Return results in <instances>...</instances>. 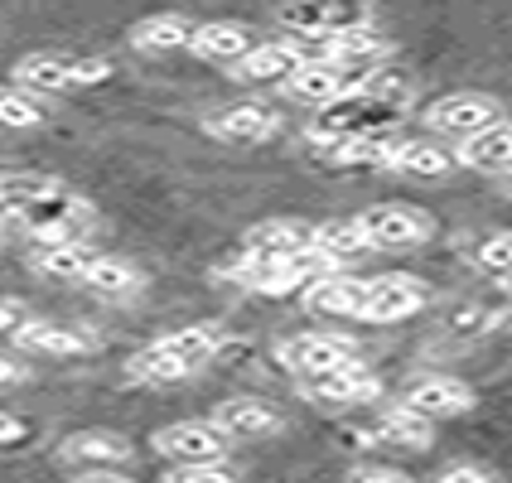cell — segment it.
I'll use <instances>...</instances> for the list:
<instances>
[{
	"mask_svg": "<svg viewBox=\"0 0 512 483\" xmlns=\"http://www.w3.org/2000/svg\"><path fill=\"white\" fill-rule=\"evenodd\" d=\"M406 107H411V102H397V97H387V92H372L368 83H358L314 112L310 136H314V145H339V141H353V136L397 131V121L406 116Z\"/></svg>",
	"mask_w": 512,
	"mask_h": 483,
	"instance_id": "cell-1",
	"label": "cell"
},
{
	"mask_svg": "<svg viewBox=\"0 0 512 483\" xmlns=\"http://www.w3.org/2000/svg\"><path fill=\"white\" fill-rule=\"evenodd\" d=\"M20 223L34 232V242H83L78 232L92 223V203L78 199V194L63 189V184H49V189L20 213Z\"/></svg>",
	"mask_w": 512,
	"mask_h": 483,
	"instance_id": "cell-2",
	"label": "cell"
},
{
	"mask_svg": "<svg viewBox=\"0 0 512 483\" xmlns=\"http://www.w3.org/2000/svg\"><path fill=\"white\" fill-rule=\"evenodd\" d=\"M290 34H305V39H334L348 29L368 25V0H285L281 15H276Z\"/></svg>",
	"mask_w": 512,
	"mask_h": 483,
	"instance_id": "cell-3",
	"label": "cell"
},
{
	"mask_svg": "<svg viewBox=\"0 0 512 483\" xmlns=\"http://www.w3.org/2000/svg\"><path fill=\"white\" fill-rule=\"evenodd\" d=\"M358 223L368 232L372 252H401V247H421L435 223L426 208L416 203H372L368 213H358Z\"/></svg>",
	"mask_w": 512,
	"mask_h": 483,
	"instance_id": "cell-4",
	"label": "cell"
},
{
	"mask_svg": "<svg viewBox=\"0 0 512 483\" xmlns=\"http://www.w3.org/2000/svg\"><path fill=\"white\" fill-rule=\"evenodd\" d=\"M155 455L170 459V464H213V459L228 455V435L213 426V421H174L160 426L150 435Z\"/></svg>",
	"mask_w": 512,
	"mask_h": 483,
	"instance_id": "cell-5",
	"label": "cell"
},
{
	"mask_svg": "<svg viewBox=\"0 0 512 483\" xmlns=\"http://www.w3.org/2000/svg\"><path fill=\"white\" fill-rule=\"evenodd\" d=\"M276 358L295 377H314V372H334V368H353L358 363V348L339 334H290L276 343Z\"/></svg>",
	"mask_w": 512,
	"mask_h": 483,
	"instance_id": "cell-6",
	"label": "cell"
},
{
	"mask_svg": "<svg viewBox=\"0 0 512 483\" xmlns=\"http://www.w3.org/2000/svg\"><path fill=\"white\" fill-rule=\"evenodd\" d=\"M430 290L426 281H416V276H372L368 281V300H363V324H397V319H411L416 310H426Z\"/></svg>",
	"mask_w": 512,
	"mask_h": 483,
	"instance_id": "cell-7",
	"label": "cell"
},
{
	"mask_svg": "<svg viewBox=\"0 0 512 483\" xmlns=\"http://www.w3.org/2000/svg\"><path fill=\"white\" fill-rule=\"evenodd\" d=\"M430 131H440V136H474V131H484L493 121H503V107L488 97V92H450V97H440L435 107L426 112Z\"/></svg>",
	"mask_w": 512,
	"mask_h": 483,
	"instance_id": "cell-8",
	"label": "cell"
},
{
	"mask_svg": "<svg viewBox=\"0 0 512 483\" xmlns=\"http://www.w3.org/2000/svg\"><path fill=\"white\" fill-rule=\"evenodd\" d=\"M203 126H208V136H218V141L261 145V141H271V136L281 131V112L266 107V102H232V107L208 116Z\"/></svg>",
	"mask_w": 512,
	"mask_h": 483,
	"instance_id": "cell-9",
	"label": "cell"
},
{
	"mask_svg": "<svg viewBox=\"0 0 512 483\" xmlns=\"http://www.w3.org/2000/svg\"><path fill=\"white\" fill-rule=\"evenodd\" d=\"M208 421L228 435V445H232V440H266V435H281V426H285L281 411H276L271 401H261V397H228V401H218Z\"/></svg>",
	"mask_w": 512,
	"mask_h": 483,
	"instance_id": "cell-10",
	"label": "cell"
},
{
	"mask_svg": "<svg viewBox=\"0 0 512 483\" xmlns=\"http://www.w3.org/2000/svg\"><path fill=\"white\" fill-rule=\"evenodd\" d=\"M300 397L310 401H339V406H368V401L382 397V382L372 377L363 363L353 368H334V372H314V377H300Z\"/></svg>",
	"mask_w": 512,
	"mask_h": 483,
	"instance_id": "cell-11",
	"label": "cell"
},
{
	"mask_svg": "<svg viewBox=\"0 0 512 483\" xmlns=\"http://www.w3.org/2000/svg\"><path fill=\"white\" fill-rule=\"evenodd\" d=\"M382 54H387V39L372 25H358V29H348V34H334V39L319 44V63L339 68L348 78H368Z\"/></svg>",
	"mask_w": 512,
	"mask_h": 483,
	"instance_id": "cell-12",
	"label": "cell"
},
{
	"mask_svg": "<svg viewBox=\"0 0 512 483\" xmlns=\"http://www.w3.org/2000/svg\"><path fill=\"white\" fill-rule=\"evenodd\" d=\"M401 406L421 411L426 421H450V416L474 411V387H464L459 377H421V382L406 387Z\"/></svg>",
	"mask_w": 512,
	"mask_h": 483,
	"instance_id": "cell-13",
	"label": "cell"
},
{
	"mask_svg": "<svg viewBox=\"0 0 512 483\" xmlns=\"http://www.w3.org/2000/svg\"><path fill=\"white\" fill-rule=\"evenodd\" d=\"M10 339H15L20 353H44V358H83V353L97 348L92 334L68 329V324H49V319H25Z\"/></svg>",
	"mask_w": 512,
	"mask_h": 483,
	"instance_id": "cell-14",
	"label": "cell"
},
{
	"mask_svg": "<svg viewBox=\"0 0 512 483\" xmlns=\"http://www.w3.org/2000/svg\"><path fill=\"white\" fill-rule=\"evenodd\" d=\"M363 78H348L339 68H329V63H319V58H305L290 78H285V97H295V102H305V107H324V102H334L343 97L348 87H358Z\"/></svg>",
	"mask_w": 512,
	"mask_h": 483,
	"instance_id": "cell-15",
	"label": "cell"
},
{
	"mask_svg": "<svg viewBox=\"0 0 512 483\" xmlns=\"http://www.w3.org/2000/svg\"><path fill=\"white\" fill-rule=\"evenodd\" d=\"M459 165L469 170H484V174H512V121H493L484 131L464 136L455 150Z\"/></svg>",
	"mask_w": 512,
	"mask_h": 483,
	"instance_id": "cell-16",
	"label": "cell"
},
{
	"mask_svg": "<svg viewBox=\"0 0 512 483\" xmlns=\"http://www.w3.org/2000/svg\"><path fill=\"white\" fill-rule=\"evenodd\" d=\"M300 63H305V54L295 44H252L228 68H232V78H242V83H285Z\"/></svg>",
	"mask_w": 512,
	"mask_h": 483,
	"instance_id": "cell-17",
	"label": "cell"
},
{
	"mask_svg": "<svg viewBox=\"0 0 512 483\" xmlns=\"http://www.w3.org/2000/svg\"><path fill=\"white\" fill-rule=\"evenodd\" d=\"M58 455L68 459V464H87V469H112V464H126V459H131V445H126V435H116V430H73V435L58 445Z\"/></svg>",
	"mask_w": 512,
	"mask_h": 483,
	"instance_id": "cell-18",
	"label": "cell"
},
{
	"mask_svg": "<svg viewBox=\"0 0 512 483\" xmlns=\"http://www.w3.org/2000/svg\"><path fill=\"white\" fill-rule=\"evenodd\" d=\"M363 300H368V281H353V276H324L305 290V310L334 314V319H358Z\"/></svg>",
	"mask_w": 512,
	"mask_h": 483,
	"instance_id": "cell-19",
	"label": "cell"
},
{
	"mask_svg": "<svg viewBox=\"0 0 512 483\" xmlns=\"http://www.w3.org/2000/svg\"><path fill=\"white\" fill-rule=\"evenodd\" d=\"M73 63L78 58L68 54H25L15 63V87H25L34 97H49V92H63V87H78L73 83Z\"/></svg>",
	"mask_w": 512,
	"mask_h": 483,
	"instance_id": "cell-20",
	"label": "cell"
},
{
	"mask_svg": "<svg viewBox=\"0 0 512 483\" xmlns=\"http://www.w3.org/2000/svg\"><path fill=\"white\" fill-rule=\"evenodd\" d=\"M92 256L97 252L87 242H39L29 252V266H34V276H49V281H83Z\"/></svg>",
	"mask_w": 512,
	"mask_h": 483,
	"instance_id": "cell-21",
	"label": "cell"
},
{
	"mask_svg": "<svg viewBox=\"0 0 512 483\" xmlns=\"http://www.w3.org/2000/svg\"><path fill=\"white\" fill-rule=\"evenodd\" d=\"M377 440H387V445H401V450H426L430 440H435V421H426L421 411H411V406H382V416H377Z\"/></svg>",
	"mask_w": 512,
	"mask_h": 483,
	"instance_id": "cell-22",
	"label": "cell"
},
{
	"mask_svg": "<svg viewBox=\"0 0 512 483\" xmlns=\"http://www.w3.org/2000/svg\"><path fill=\"white\" fill-rule=\"evenodd\" d=\"M242 247H247V252H261V256H295V252H310L314 247V228L271 218V223H256Z\"/></svg>",
	"mask_w": 512,
	"mask_h": 483,
	"instance_id": "cell-23",
	"label": "cell"
},
{
	"mask_svg": "<svg viewBox=\"0 0 512 483\" xmlns=\"http://www.w3.org/2000/svg\"><path fill=\"white\" fill-rule=\"evenodd\" d=\"M189 39H194L189 15H150L131 29V44L141 54H174V49H189Z\"/></svg>",
	"mask_w": 512,
	"mask_h": 483,
	"instance_id": "cell-24",
	"label": "cell"
},
{
	"mask_svg": "<svg viewBox=\"0 0 512 483\" xmlns=\"http://www.w3.org/2000/svg\"><path fill=\"white\" fill-rule=\"evenodd\" d=\"M160 343L170 348L179 363H189V368L199 372L208 358H218V348H223V324H213V319H203V324H184V329L165 334Z\"/></svg>",
	"mask_w": 512,
	"mask_h": 483,
	"instance_id": "cell-25",
	"label": "cell"
},
{
	"mask_svg": "<svg viewBox=\"0 0 512 483\" xmlns=\"http://www.w3.org/2000/svg\"><path fill=\"white\" fill-rule=\"evenodd\" d=\"M126 377H131V382H145V387H170V382L194 377V368H189V363H179L170 348L155 339L150 348H141V353L126 363Z\"/></svg>",
	"mask_w": 512,
	"mask_h": 483,
	"instance_id": "cell-26",
	"label": "cell"
},
{
	"mask_svg": "<svg viewBox=\"0 0 512 483\" xmlns=\"http://www.w3.org/2000/svg\"><path fill=\"white\" fill-rule=\"evenodd\" d=\"M189 49L199 58H213V63H237V58L252 49V34L242 25H228V20H213V25L194 29V39H189Z\"/></svg>",
	"mask_w": 512,
	"mask_h": 483,
	"instance_id": "cell-27",
	"label": "cell"
},
{
	"mask_svg": "<svg viewBox=\"0 0 512 483\" xmlns=\"http://www.w3.org/2000/svg\"><path fill=\"white\" fill-rule=\"evenodd\" d=\"M83 285L87 290H97V295H112V300H121V295H136L145 285V276L131 266V261H121V256H92V266L83 271Z\"/></svg>",
	"mask_w": 512,
	"mask_h": 483,
	"instance_id": "cell-28",
	"label": "cell"
},
{
	"mask_svg": "<svg viewBox=\"0 0 512 483\" xmlns=\"http://www.w3.org/2000/svg\"><path fill=\"white\" fill-rule=\"evenodd\" d=\"M314 252H324L329 261H353V256L372 252V242L358 218H339V223H319L314 228Z\"/></svg>",
	"mask_w": 512,
	"mask_h": 483,
	"instance_id": "cell-29",
	"label": "cell"
},
{
	"mask_svg": "<svg viewBox=\"0 0 512 483\" xmlns=\"http://www.w3.org/2000/svg\"><path fill=\"white\" fill-rule=\"evenodd\" d=\"M450 165H455V160H450L440 145H430V141H397L392 160H387V170L421 174V179H445V174H450Z\"/></svg>",
	"mask_w": 512,
	"mask_h": 483,
	"instance_id": "cell-30",
	"label": "cell"
},
{
	"mask_svg": "<svg viewBox=\"0 0 512 483\" xmlns=\"http://www.w3.org/2000/svg\"><path fill=\"white\" fill-rule=\"evenodd\" d=\"M0 126L5 131H34V126H44L39 97L25 92V87H0Z\"/></svg>",
	"mask_w": 512,
	"mask_h": 483,
	"instance_id": "cell-31",
	"label": "cell"
},
{
	"mask_svg": "<svg viewBox=\"0 0 512 483\" xmlns=\"http://www.w3.org/2000/svg\"><path fill=\"white\" fill-rule=\"evenodd\" d=\"M49 184L54 179H39V174H0V218H10V213L20 218Z\"/></svg>",
	"mask_w": 512,
	"mask_h": 483,
	"instance_id": "cell-32",
	"label": "cell"
},
{
	"mask_svg": "<svg viewBox=\"0 0 512 483\" xmlns=\"http://www.w3.org/2000/svg\"><path fill=\"white\" fill-rule=\"evenodd\" d=\"M474 266L498 276V281H512V232H493L474 247Z\"/></svg>",
	"mask_w": 512,
	"mask_h": 483,
	"instance_id": "cell-33",
	"label": "cell"
},
{
	"mask_svg": "<svg viewBox=\"0 0 512 483\" xmlns=\"http://www.w3.org/2000/svg\"><path fill=\"white\" fill-rule=\"evenodd\" d=\"M165 483H237V469H228L223 459H213V464H174Z\"/></svg>",
	"mask_w": 512,
	"mask_h": 483,
	"instance_id": "cell-34",
	"label": "cell"
},
{
	"mask_svg": "<svg viewBox=\"0 0 512 483\" xmlns=\"http://www.w3.org/2000/svg\"><path fill=\"white\" fill-rule=\"evenodd\" d=\"M435 483H498V479H493V469H484V464H450V469L435 474Z\"/></svg>",
	"mask_w": 512,
	"mask_h": 483,
	"instance_id": "cell-35",
	"label": "cell"
},
{
	"mask_svg": "<svg viewBox=\"0 0 512 483\" xmlns=\"http://www.w3.org/2000/svg\"><path fill=\"white\" fill-rule=\"evenodd\" d=\"M34 426H29L25 416H10V411H0V445H25Z\"/></svg>",
	"mask_w": 512,
	"mask_h": 483,
	"instance_id": "cell-36",
	"label": "cell"
},
{
	"mask_svg": "<svg viewBox=\"0 0 512 483\" xmlns=\"http://www.w3.org/2000/svg\"><path fill=\"white\" fill-rule=\"evenodd\" d=\"M348 483H416L411 474H401V469H382V464H368V469H358Z\"/></svg>",
	"mask_w": 512,
	"mask_h": 483,
	"instance_id": "cell-37",
	"label": "cell"
},
{
	"mask_svg": "<svg viewBox=\"0 0 512 483\" xmlns=\"http://www.w3.org/2000/svg\"><path fill=\"white\" fill-rule=\"evenodd\" d=\"M25 319H29V310L20 300H0V334H15Z\"/></svg>",
	"mask_w": 512,
	"mask_h": 483,
	"instance_id": "cell-38",
	"label": "cell"
},
{
	"mask_svg": "<svg viewBox=\"0 0 512 483\" xmlns=\"http://www.w3.org/2000/svg\"><path fill=\"white\" fill-rule=\"evenodd\" d=\"M20 382H29V368L20 363V358L0 353V387H20Z\"/></svg>",
	"mask_w": 512,
	"mask_h": 483,
	"instance_id": "cell-39",
	"label": "cell"
},
{
	"mask_svg": "<svg viewBox=\"0 0 512 483\" xmlns=\"http://www.w3.org/2000/svg\"><path fill=\"white\" fill-rule=\"evenodd\" d=\"M107 73H112V68H107L102 58H87V63L78 58V63H73V83H102Z\"/></svg>",
	"mask_w": 512,
	"mask_h": 483,
	"instance_id": "cell-40",
	"label": "cell"
},
{
	"mask_svg": "<svg viewBox=\"0 0 512 483\" xmlns=\"http://www.w3.org/2000/svg\"><path fill=\"white\" fill-rule=\"evenodd\" d=\"M68 483H131V479H121L112 469H87V474H78V479H68Z\"/></svg>",
	"mask_w": 512,
	"mask_h": 483,
	"instance_id": "cell-41",
	"label": "cell"
},
{
	"mask_svg": "<svg viewBox=\"0 0 512 483\" xmlns=\"http://www.w3.org/2000/svg\"><path fill=\"white\" fill-rule=\"evenodd\" d=\"M508 319H512V305H508Z\"/></svg>",
	"mask_w": 512,
	"mask_h": 483,
	"instance_id": "cell-42",
	"label": "cell"
}]
</instances>
